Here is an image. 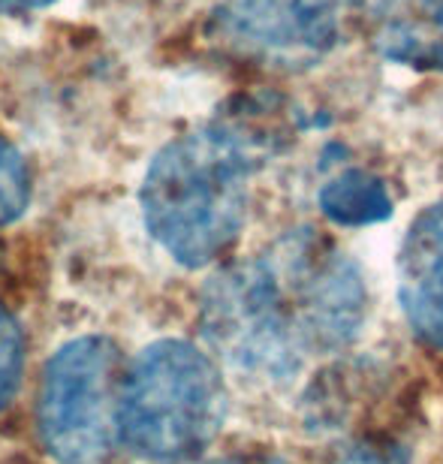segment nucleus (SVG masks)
<instances>
[{
    "instance_id": "1",
    "label": "nucleus",
    "mask_w": 443,
    "mask_h": 464,
    "mask_svg": "<svg viewBox=\"0 0 443 464\" xmlns=\"http://www.w3.org/2000/svg\"><path fill=\"white\" fill-rule=\"evenodd\" d=\"M365 314L353 259L317 229H293L211 277L199 323L208 347L242 377L290 383L311 359L353 344Z\"/></svg>"
},
{
    "instance_id": "2",
    "label": "nucleus",
    "mask_w": 443,
    "mask_h": 464,
    "mask_svg": "<svg viewBox=\"0 0 443 464\" xmlns=\"http://www.w3.org/2000/svg\"><path fill=\"white\" fill-rule=\"evenodd\" d=\"M272 151V130L233 112L172 139L142 181V218L175 263L202 268L224 256L245 229L251 179Z\"/></svg>"
},
{
    "instance_id": "3",
    "label": "nucleus",
    "mask_w": 443,
    "mask_h": 464,
    "mask_svg": "<svg viewBox=\"0 0 443 464\" xmlns=\"http://www.w3.org/2000/svg\"><path fill=\"white\" fill-rule=\"evenodd\" d=\"M226 383L199 347L166 338L145 347L121 380L118 434L136 456L184 464L206 452L224 429Z\"/></svg>"
},
{
    "instance_id": "4",
    "label": "nucleus",
    "mask_w": 443,
    "mask_h": 464,
    "mask_svg": "<svg viewBox=\"0 0 443 464\" xmlns=\"http://www.w3.org/2000/svg\"><path fill=\"white\" fill-rule=\"evenodd\" d=\"M365 6L368 0H224L206 34L238 61L302 72L332 58L362 27Z\"/></svg>"
},
{
    "instance_id": "5",
    "label": "nucleus",
    "mask_w": 443,
    "mask_h": 464,
    "mask_svg": "<svg viewBox=\"0 0 443 464\" xmlns=\"http://www.w3.org/2000/svg\"><path fill=\"white\" fill-rule=\"evenodd\" d=\"M121 356L109 338L85 335L63 344L43 371L36 425L58 464H100L112 447L121 395Z\"/></svg>"
},
{
    "instance_id": "6",
    "label": "nucleus",
    "mask_w": 443,
    "mask_h": 464,
    "mask_svg": "<svg viewBox=\"0 0 443 464\" xmlns=\"http://www.w3.org/2000/svg\"><path fill=\"white\" fill-rule=\"evenodd\" d=\"M399 304L413 335L443 353V202L422 208L404 232Z\"/></svg>"
},
{
    "instance_id": "7",
    "label": "nucleus",
    "mask_w": 443,
    "mask_h": 464,
    "mask_svg": "<svg viewBox=\"0 0 443 464\" xmlns=\"http://www.w3.org/2000/svg\"><path fill=\"white\" fill-rule=\"evenodd\" d=\"M362 27L380 58L443 72V0H374L365 6Z\"/></svg>"
},
{
    "instance_id": "8",
    "label": "nucleus",
    "mask_w": 443,
    "mask_h": 464,
    "mask_svg": "<svg viewBox=\"0 0 443 464\" xmlns=\"http://www.w3.org/2000/svg\"><path fill=\"white\" fill-rule=\"evenodd\" d=\"M320 211L338 227H371L392 218V193L380 175L347 166L317 193Z\"/></svg>"
},
{
    "instance_id": "9",
    "label": "nucleus",
    "mask_w": 443,
    "mask_h": 464,
    "mask_svg": "<svg viewBox=\"0 0 443 464\" xmlns=\"http://www.w3.org/2000/svg\"><path fill=\"white\" fill-rule=\"evenodd\" d=\"M31 206V172L22 151L0 136V227L15 224Z\"/></svg>"
},
{
    "instance_id": "10",
    "label": "nucleus",
    "mask_w": 443,
    "mask_h": 464,
    "mask_svg": "<svg viewBox=\"0 0 443 464\" xmlns=\"http://www.w3.org/2000/svg\"><path fill=\"white\" fill-rule=\"evenodd\" d=\"M24 365V338L18 323L9 317L0 304V407L9 404V398L18 389Z\"/></svg>"
},
{
    "instance_id": "11",
    "label": "nucleus",
    "mask_w": 443,
    "mask_h": 464,
    "mask_svg": "<svg viewBox=\"0 0 443 464\" xmlns=\"http://www.w3.org/2000/svg\"><path fill=\"white\" fill-rule=\"evenodd\" d=\"M335 464H410L408 450L395 440L386 438H368V440H356L353 447H347Z\"/></svg>"
},
{
    "instance_id": "12",
    "label": "nucleus",
    "mask_w": 443,
    "mask_h": 464,
    "mask_svg": "<svg viewBox=\"0 0 443 464\" xmlns=\"http://www.w3.org/2000/svg\"><path fill=\"white\" fill-rule=\"evenodd\" d=\"M54 0H0V15H24L52 6Z\"/></svg>"
},
{
    "instance_id": "13",
    "label": "nucleus",
    "mask_w": 443,
    "mask_h": 464,
    "mask_svg": "<svg viewBox=\"0 0 443 464\" xmlns=\"http://www.w3.org/2000/svg\"><path fill=\"white\" fill-rule=\"evenodd\" d=\"M211 464H290V461L269 456V452H245V456H229V459H220Z\"/></svg>"
}]
</instances>
